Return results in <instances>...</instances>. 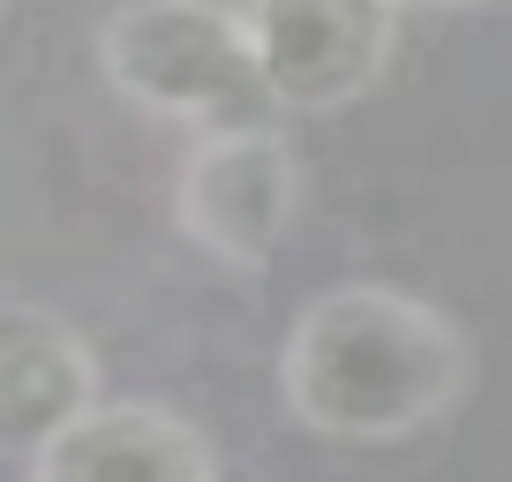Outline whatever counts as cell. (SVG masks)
<instances>
[{"label": "cell", "instance_id": "obj_1", "mask_svg": "<svg viewBox=\"0 0 512 482\" xmlns=\"http://www.w3.org/2000/svg\"><path fill=\"white\" fill-rule=\"evenodd\" d=\"M475 354L460 324L407 287H332L279 347L287 415L339 445H407L460 407Z\"/></svg>", "mask_w": 512, "mask_h": 482}, {"label": "cell", "instance_id": "obj_2", "mask_svg": "<svg viewBox=\"0 0 512 482\" xmlns=\"http://www.w3.org/2000/svg\"><path fill=\"white\" fill-rule=\"evenodd\" d=\"M106 83L151 121L226 129V121H272V91L256 68V38L241 8L219 0H128L98 23Z\"/></svg>", "mask_w": 512, "mask_h": 482}, {"label": "cell", "instance_id": "obj_3", "mask_svg": "<svg viewBox=\"0 0 512 482\" xmlns=\"http://www.w3.org/2000/svg\"><path fill=\"white\" fill-rule=\"evenodd\" d=\"M174 219L204 257L234 264V272H264L279 257V241L294 234V219H302L294 144L264 121L196 129L181 181H174Z\"/></svg>", "mask_w": 512, "mask_h": 482}, {"label": "cell", "instance_id": "obj_4", "mask_svg": "<svg viewBox=\"0 0 512 482\" xmlns=\"http://www.w3.org/2000/svg\"><path fill=\"white\" fill-rule=\"evenodd\" d=\"M241 16L279 113H339L369 98L400 46L392 0H249Z\"/></svg>", "mask_w": 512, "mask_h": 482}, {"label": "cell", "instance_id": "obj_5", "mask_svg": "<svg viewBox=\"0 0 512 482\" xmlns=\"http://www.w3.org/2000/svg\"><path fill=\"white\" fill-rule=\"evenodd\" d=\"M98 400V354L68 317L0 302V460H31Z\"/></svg>", "mask_w": 512, "mask_h": 482}, {"label": "cell", "instance_id": "obj_6", "mask_svg": "<svg viewBox=\"0 0 512 482\" xmlns=\"http://www.w3.org/2000/svg\"><path fill=\"white\" fill-rule=\"evenodd\" d=\"M38 482H91V475H159V482H211L219 445L189 415L159 400H91L68 430H53L31 452Z\"/></svg>", "mask_w": 512, "mask_h": 482}, {"label": "cell", "instance_id": "obj_7", "mask_svg": "<svg viewBox=\"0 0 512 482\" xmlns=\"http://www.w3.org/2000/svg\"><path fill=\"white\" fill-rule=\"evenodd\" d=\"M400 16H467V8H490V0H392Z\"/></svg>", "mask_w": 512, "mask_h": 482}]
</instances>
